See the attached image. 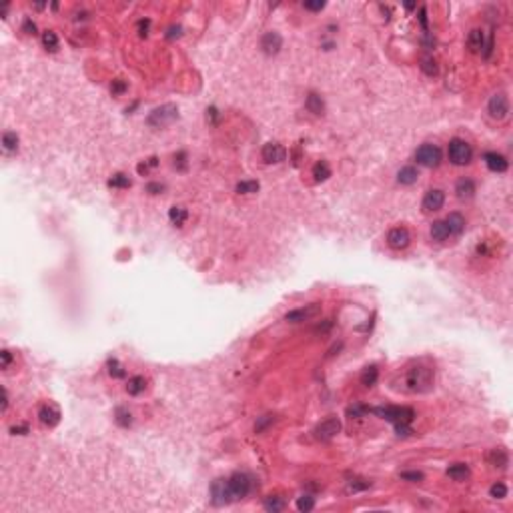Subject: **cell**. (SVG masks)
Masks as SVG:
<instances>
[{
	"instance_id": "cell-23",
	"label": "cell",
	"mask_w": 513,
	"mask_h": 513,
	"mask_svg": "<svg viewBox=\"0 0 513 513\" xmlns=\"http://www.w3.org/2000/svg\"><path fill=\"white\" fill-rule=\"evenodd\" d=\"M489 463L493 465V467H507V463H509V455H507V451L505 449H493L491 453H489Z\"/></svg>"
},
{
	"instance_id": "cell-47",
	"label": "cell",
	"mask_w": 513,
	"mask_h": 513,
	"mask_svg": "<svg viewBox=\"0 0 513 513\" xmlns=\"http://www.w3.org/2000/svg\"><path fill=\"white\" fill-rule=\"evenodd\" d=\"M10 431H12L14 435H16V433H18V435H24V433L28 431V427H26V425H18V427H12Z\"/></svg>"
},
{
	"instance_id": "cell-27",
	"label": "cell",
	"mask_w": 513,
	"mask_h": 513,
	"mask_svg": "<svg viewBox=\"0 0 513 513\" xmlns=\"http://www.w3.org/2000/svg\"><path fill=\"white\" fill-rule=\"evenodd\" d=\"M313 176H315V180H317V182L327 180V178L331 176V169H329V165H327L325 161L315 163V167H313Z\"/></svg>"
},
{
	"instance_id": "cell-32",
	"label": "cell",
	"mask_w": 513,
	"mask_h": 513,
	"mask_svg": "<svg viewBox=\"0 0 513 513\" xmlns=\"http://www.w3.org/2000/svg\"><path fill=\"white\" fill-rule=\"evenodd\" d=\"M265 509L267 511H273V513H279L285 509V499H281L279 495H271V497H267L265 499Z\"/></svg>"
},
{
	"instance_id": "cell-13",
	"label": "cell",
	"mask_w": 513,
	"mask_h": 513,
	"mask_svg": "<svg viewBox=\"0 0 513 513\" xmlns=\"http://www.w3.org/2000/svg\"><path fill=\"white\" fill-rule=\"evenodd\" d=\"M261 157H263L265 163L277 165V163H283V161H285L287 151H285V147L279 145V143H267V145L263 147V151H261Z\"/></svg>"
},
{
	"instance_id": "cell-1",
	"label": "cell",
	"mask_w": 513,
	"mask_h": 513,
	"mask_svg": "<svg viewBox=\"0 0 513 513\" xmlns=\"http://www.w3.org/2000/svg\"><path fill=\"white\" fill-rule=\"evenodd\" d=\"M433 369L427 365H413L403 371L399 381L395 383L403 393H425L433 387Z\"/></svg>"
},
{
	"instance_id": "cell-28",
	"label": "cell",
	"mask_w": 513,
	"mask_h": 513,
	"mask_svg": "<svg viewBox=\"0 0 513 513\" xmlns=\"http://www.w3.org/2000/svg\"><path fill=\"white\" fill-rule=\"evenodd\" d=\"M186 217H188V213H186L184 207H172L171 211H169V219H171L172 225H176V227H180L186 221Z\"/></svg>"
},
{
	"instance_id": "cell-30",
	"label": "cell",
	"mask_w": 513,
	"mask_h": 513,
	"mask_svg": "<svg viewBox=\"0 0 513 513\" xmlns=\"http://www.w3.org/2000/svg\"><path fill=\"white\" fill-rule=\"evenodd\" d=\"M2 147H4L6 153H14V151L18 149V137H16V133H12V131L4 133V135H2Z\"/></svg>"
},
{
	"instance_id": "cell-19",
	"label": "cell",
	"mask_w": 513,
	"mask_h": 513,
	"mask_svg": "<svg viewBox=\"0 0 513 513\" xmlns=\"http://www.w3.org/2000/svg\"><path fill=\"white\" fill-rule=\"evenodd\" d=\"M445 223H447L451 235H461V233L465 231V219H463V215H459V213H451V215L445 219Z\"/></svg>"
},
{
	"instance_id": "cell-21",
	"label": "cell",
	"mask_w": 513,
	"mask_h": 513,
	"mask_svg": "<svg viewBox=\"0 0 513 513\" xmlns=\"http://www.w3.org/2000/svg\"><path fill=\"white\" fill-rule=\"evenodd\" d=\"M145 389H147V379L141 377V375L131 377L129 383H127V393H129V395H141Z\"/></svg>"
},
{
	"instance_id": "cell-12",
	"label": "cell",
	"mask_w": 513,
	"mask_h": 513,
	"mask_svg": "<svg viewBox=\"0 0 513 513\" xmlns=\"http://www.w3.org/2000/svg\"><path fill=\"white\" fill-rule=\"evenodd\" d=\"M443 202H445V192L439 188H431L425 192V196L421 200V209H423V213H435L443 207Z\"/></svg>"
},
{
	"instance_id": "cell-10",
	"label": "cell",
	"mask_w": 513,
	"mask_h": 513,
	"mask_svg": "<svg viewBox=\"0 0 513 513\" xmlns=\"http://www.w3.org/2000/svg\"><path fill=\"white\" fill-rule=\"evenodd\" d=\"M487 109H489V115H491L493 119L503 121V119L507 117V113H509V100H507V96H505L503 92H497V94H493V96L489 98Z\"/></svg>"
},
{
	"instance_id": "cell-22",
	"label": "cell",
	"mask_w": 513,
	"mask_h": 513,
	"mask_svg": "<svg viewBox=\"0 0 513 513\" xmlns=\"http://www.w3.org/2000/svg\"><path fill=\"white\" fill-rule=\"evenodd\" d=\"M447 475L453 479V481H465L469 477V467L465 463H455L447 469Z\"/></svg>"
},
{
	"instance_id": "cell-45",
	"label": "cell",
	"mask_w": 513,
	"mask_h": 513,
	"mask_svg": "<svg viewBox=\"0 0 513 513\" xmlns=\"http://www.w3.org/2000/svg\"><path fill=\"white\" fill-rule=\"evenodd\" d=\"M22 30H24V32H28V34H34L36 24H34L30 18H26V20H24V24H22Z\"/></svg>"
},
{
	"instance_id": "cell-17",
	"label": "cell",
	"mask_w": 513,
	"mask_h": 513,
	"mask_svg": "<svg viewBox=\"0 0 513 513\" xmlns=\"http://www.w3.org/2000/svg\"><path fill=\"white\" fill-rule=\"evenodd\" d=\"M467 46L471 52H483V46H485V34L481 28H473L469 32V38H467Z\"/></svg>"
},
{
	"instance_id": "cell-31",
	"label": "cell",
	"mask_w": 513,
	"mask_h": 513,
	"mask_svg": "<svg viewBox=\"0 0 513 513\" xmlns=\"http://www.w3.org/2000/svg\"><path fill=\"white\" fill-rule=\"evenodd\" d=\"M115 421H117L121 427H131V425H133V413H131L129 409L119 407V409L115 411Z\"/></svg>"
},
{
	"instance_id": "cell-11",
	"label": "cell",
	"mask_w": 513,
	"mask_h": 513,
	"mask_svg": "<svg viewBox=\"0 0 513 513\" xmlns=\"http://www.w3.org/2000/svg\"><path fill=\"white\" fill-rule=\"evenodd\" d=\"M411 243V235L405 227H395L387 233V245L395 251H401V249H407Z\"/></svg>"
},
{
	"instance_id": "cell-18",
	"label": "cell",
	"mask_w": 513,
	"mask_h": 513,
	"mask_svg": "<svg viewBox=\"0 0 513 513\" xmlns=\"http://www.w3.org/2000/svg\"><path fill=\"white\" fill-rule=\"evenodd\" d=\"M455 192H457V196L461 200H467V198H471L475 194V182L471 178H461L455 184Z\"/></svg>"
},
{
	"instance_id": "cell-41",
	"label": "cell",
	"mask_w": 513,
	"mask_h": 513,
	"mask_svg": "<svg viewBox=\"0 0 513 513\" xmlns=\"http://www.w3.org/2000/svg\"><path fill=\"white\" fill-rule=\"evenodd\" d=\"M125 90H127V84H125L123 80H113V84H111V92H113L115 96L123 94Z\"/></svg>"
},
{
	"instance_id": "cell-33",
	"label": "cell",
	"mask_w": 513,
	"mask_h": 513,
	"mask_svg": "<svg viewBox=\"0 0 513 513\" xmlns=\"http://www.w3.org/2000/svg\"><path fill=\"white\" fill-rule=\"evenodd\" d=\"M109 186H113V188H127V186H131V178L127 174L119 172L113 178H109Z\"/></svg>"
},
{
	"instance_id": "cell-39",
	"label": "cell",
	"mask_w": 513,
	"mask_h": 513,
	"mask_svg": "<svg viewBox=\"0 0 513 513\" xmlns=\"http://www.w3.org/2000/svg\"><path fill=\"white\" fill-rule=\"evenodd\" d=\"M109 373H111V377H125V369L119 365L117 359H111V361H109Z\"/></svg>"
},
{
	"instance_id": "cell-29",
	"label": "cell",
	"mask_w": 513,
	"mask_h": 513,
	"mask_svg": "<svg viewBox=\"0 0 513 513\" xmlns=\"http://www.w3.org/2000/svg\"><path fill=\"white\" fill-rule=\"evenodd\" d=\"M42 44H44V48L50 50V52L58 50V36H56V32L44 30V32H42Z\"/></svg>"
},
{
	"instance_id": "cell-44",
	"label": "cell",
	"mask_w": 513,
	"mask_h": 513,
	"mask_svg": "<svg viewBox=\"0 0 513 513\" xmlns=\"http://www.w3.org/2000/svg\"><path fill=\"white\" fill-rule=\"evenodd\" d=\"M0 359H2V369H8V365H10V361H12V355H10V351H2L0 353Z\"/></svg>"
},
{
	"instance_id": "cell-7",
	"label": "cell",
	"mask_w": 513,
	"mask_h": 513,
	"mask_svg": "<svg viewBox=\"0 0 513 513\" xmlns=\"http://www.w3.org/2000/svg\"><path fill=\"white\" fill-rule=\"evenodd\" d=\"M319 313H321V303H309L305 307L289 311L285 315V321H289V323H303V321H309V319L317 317Z\"/></svg>"
},
{
	"instance_id": "cell-9",
	"label": "cell",
	"mask_w": 513,
	"mask_h": 513,
	"mask_svg": "<svg viewBox=\"0 0 513 513\" xmlns=\"http://www.w3.org/2000/svg\"><path fill=\"white\" fill-rule=\"evenodd\" d=\"M211 499L215 505H225L229 501H233L231 495V487H229V479H217L211 485Z\"/></svg>"
},
{
	"instance_id": "cell-37",
	"label": "cell",
	"mask_w": 513,
	"mask_h": 513,
	"mask_svg": "<svg viewBox=\"0 0 513 513\" xmlns=\"http://www.w3.org/2000/svg\"><path fill=\"white\" fill-rule=\"evenodd\" d=\"M313 507H315V499L311 495H303V497L297 499V509L299 511H311Z\"/></svg>"
},
{
	"instance_id": "cell-25",
	"label": "cell",
	"mask_w": 513,
	"mask_h": 513,
	"mask_svg": "<svg viewBox=\"0 0 513 513\" xmlns=\"http://www.w3.org/2000/svg\"><path fill=\"white\" fill-rule=\"evenodd\" d=\"M307 111L309 113H313V115H323V111H325V105H323V98L319 96V94H315V92H311L309 96H307Z\"/></svg>"
},
{
	"instance_id": "cell-42",
	"label": "cell",
	"mask_w": 513,
	"mask_h": 513,
	"mask_svg": "<svg viewBox=\"0 0 513 513\" xmlns=\"http://www.w3.org/2000/svg\"><path fill=\"white\" fill-rule=\"evenodd\" d=\"M165 190V186L161 184V182H149L147 184V192H151V194H159V192H163Z\"/></svg>"
},
{
	"instance_id": "cell-5",
	"label": "cell",
	"mask_w": 513,
	"mask_h": 513,
	"mask_svg": "<svg viewBox=\"0 0 513 513\" xmlns=\"http://www.w3.org/2000/svg\"><path fill=\"white\" fill-rule=\"evenodd\" d=\"M415 161L421 165V167H427V169H433L441 163V151L437 145H431V143H425L421 145L417 151H415Z\"/></svg>"
},
{
	"instance_id": "cell-34",
	"label": "cell",
	"mask_w": 513,
	"mask_h": 513,
	"mask_svg": "<svg viewBox=\"0 0 513 513\" xmlns=\"http://www.w3.org/2000/svg\"><path fill=\"white\" fill-rule=\"evenodd\" d=\"M259 190V182L257 180H241L237 184V192L239 194H251V192H257Z\"/></svg>"
},
{
	"instance_id": "cell-15",
	"label": "cell",
	"mask_w": 513,
	"mask_h": 513,
	"mask_svg": "<svg viewBox=\"0 0 513 513\" xmlns=\"http://www.w3.org/2000/svg\"><path fill=\"white\" fill-rule=\"evenodd\" d=\"M38 419H40L42 425L54 427V425H58V421H60V409H58L56 405H52V403H46V405L40 407Z\"/></svg>"
},
{
	"instance_id": "cell-16",
	"label": "cell",
	"mask_w": 513,
	"mask_h": 513,
	"mask_svg": "<svg viewBox=\"0 0 513 513\" xmlns=\"http://www.w3.org/2000/svg\"><path fill=\"white\" fill-rule=\"evenodd\" d=\"M483 161H485L487 169H489V171H493V172H505L507 171V167H509L507 159H505L503 155H499V153H485Z\"/></svg>"
},
{
	"instance_id": "cell-2",
	"label": "cell",
	"mask_w": 513,
	"mask_h": 513,
	"mask_svg": "<svg viewBox=\"0 0 513 513\" xmlns=\"http://www.w3.org/2000/svg\"><path fill=\"white\" fill-rule=\"evenodd\" d=\"M373 413L381 415L383 419L395 423V429L399 435H411V427L409 423L415 419V411L409 407H379V409H371Z\"/></svg>"
},
{
	"instance_id": "cell-35",
	"label": "cell",
	"mask_w": 513,
	"mask_h": 513,
	"mask_svg": "<svg viewBox=\"0 0 513 513\" xmlns=\"http://www.w3.org/2000/svg\"><path fill=\"white\" fill-rule=\"evenodd\" d=\"M421 70L427 74V76H435L437 74V62L433 58H423L421 60Z\"/></svg>"
},
{
	"instance_id": "cell-40",
	"label": "cell",
	"mask_w": 513,
	"mask_h": 513,
	"mask_svg": "<svg viewBox=\"0 0 513 513\" xmlns=\"http://www.w3.org/2000/svg\"><path fill=\"white\" fill-rule=\"evenodd\" d=\"M401 479L403 481H411V483H419V481H423V473L421 471H403Z\"/></svg>"
},
{
	"instance_id": "cell-3",
	"label": "cell",
	"mask_w": 513,
	"mask_h": 513,
	"mask_svg": "<svg viewBox=\"0 0 513 513\" xmlns=\"http://www.w3.org/2000/svg\"><path fill=\"white\" fill-rule=\"evenodd\" d=\"M447 155H449V161L457 167H465L471 163V157H473V151L469 147V143H465L463 139H451L449 141V149H447Z\"/></svg>"
},
{
	"instance_id": "cell-8",
	"label": "cell",
	"mask_w": 513,
	"mask_h": 513,
	"mask_svg": "<svg viewBox=\"0 0 513 513\" xmlns=\"http://www.w3.org/2000/svg\"><path fill=\"white\" fill-rule=\"evenodd\" d=\"M341 431V421L337 419V417H327L325 421H321L317 427H315V437L319 439V441H329V439H333L337 433Z\"/></svg>"
},
{
	"instance_id": "cell-14",
	"label": "cell",
	"mask_w": 513,
	"mask_h": 513,
	"mask_svg": "<svg viewBox=\"0 0 513 513\" xmlns=\"http://www.w3.org/2000/svg\"><path fill=\"white\" fill-rule=\"evenodd\" d=\"M261 48H263V52L269 54V56L277 54V52L283 48V38H281V34L275 32V30L265 32L263 38H261Z\"/></svg>"
},
{
	"instance_id": "cell-26",
	"label": "cell",
	"mask_w": 513,
	"mask_h": 513,
	"mask_svg": "<svg viewBox=\"0 0 513 513\" xmlns=\"http://www.w3.org/2000/svg\"><path fill=\"white\" fill-rule=\"evenodd\" d=\"M377 379H379V371H377L375 365H369V367L363 369V373H361V383H363L365 387H373V385L377 383Z\"/></svg>"
},
{
	"instance_id": "cell-4",
	"label": "cell",
	"mask_w": 513,
	"mask_h": 513,
	"mask_svg": "<svg viewBox=\"0 0 513 513\" xmlns=\"http://www.w3.org/2000/svg\"><path fill=\"white\" fill-rule=\"evenodd\" d=\"M178 117V109L176 105H163V107H157L149 117H147V123L149 127H155V129H163L167 125H171L176 121Z\"/></svg>"
},
{
	"instance_id": "cell-46",
	"label": "cell",
	"mask_w": 513,
	"mask_h": 513,
	"mask_svg": "<svg viewBox=\"0 0 513 513\" xmlns=\"http://www.w3.org/2000/svg\"><path fill=\"white\" fill-rule=\"evenodd\" d=\"M174 36H180V26H171V28H169L167 38H174Z\"/></svg>"
},
{
	"instance_id": "cell-38",
	"label": "cell",
	"mask_w": 513,
	"mask_h": 513,
	"mask_svg": "<svg viewBox=\"0 0 513 513\" xmlns=\"http://www.w3.org/2000/svg\"><path fill=\"white\" fill-rule=\"evenodd\" d=\"M273 421H275V415H263V417H259V421L255 423V431H257V433H263Z\"/></svg>"
},
{
	"instance_id": "cell-20",
	"label": "cell",
	"mask_w": 513,
	"mask_h": 513,
	"mask_svg": "<svg viewBox=\"0 0 513 513\" xmlns=\"http://www.w3.org/2000/svg\"><path fill=\"white\" fill-rule=\"evenodd\" d=\"M429 233H431V239H435V241H445V239H449V237H451L449 227H447V223H445V221H435V223L431 225Z\"/></svg>"
},
{
	"instance_id": "cell-36",
	"label": "cell",
	"mask_w": 513,
	"mask_h": 513,
	"mask_svg": "<svg viewBox=\"0 0 513 513\" xmlns=\"http://www.w3.org/2000/svg\"><path fill=\"white\" fill-rule=\"evenodd\" d=\"M489 495H491L493 499H505V497H507V485H503V483H495V485H491Z\"/></svg>"
},
{
	"instance_id": "cell-43",
	"label": "cell",
	"mask_w": 513,
	"mask_h": 513,
	"mask_svg": "<svg viewBox=\"0 0 513 513\" xmlns=\"http://www.w3.org/2000/svg\"><path fill=\"white\" fill-rule=\"evenodd\" d=\"M303 6H305L307 10H315V12H317V10H323V8H325V2H321V0H319V2H303Z\"/></svg>"
},
{
	"instance_id": "cell-6",
	"label": "cell",
	"mask_w": 513,
	"mask_h": 513,
	"mask_svg": "<svg viewBox=\"0 0 513 513\" xmlns=\"http://www.w3.org/2000/svg\"><path fill=\"white\" fill-rule=\"evenodd\" d=\"M251 485H253V481H251V477H249L247 473H233V475L229 477V487H231L233 501H235V499L247 497L249 491H251Z\"/></svg>"
},
{
	"instance_id": "cell-24",
	"label": "cell",
	"mask_w": 513,
	"mask_h": 513,
	"mask_svg": "<svg viewBox=\"0 0 513 513\" xmlns=\"http://www.w3.org/2000/svg\"><path fill=\"white\" fill-rule=\"evenodd\" d=\"M417 178H419V172L415 167H403L397 172V180L401 184H413V182H417Z\"/></svg>"
}]
</instances>
